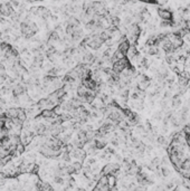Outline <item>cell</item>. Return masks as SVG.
Here are the masks:
<instances>
[{
	"label": "cell",
	"mask_w": 190,
	"mask_h": 191,
	"mask_svg": "<svg viewBox=\"0 0 190 191\" xmlns=\"http://www.w3.org/2000/svg\"><path fill=\"white\" fill-rule=\"evenodd\" d=\"M36 189L37 190H53V187L48 184L47 182H44V181H39L36 183Z\"/></svg>",
	"instance_id": "cell-13"
},
{
	"label": "cell",
	"mask_w": 190,
	"mask_h": 191,
	"mask_svg": "<svg viewBox=\"0 0 190 191\" xmlns=\"http://www.w3.org/2000/svg\"><path fill=\"white\" fill-rule=\"evenodd\" d=\"M156 11H158V15H159V17L161 18V19H165V20H172L173 19L172 12H171L170 10H168V9L159 7V8L156 9Z\"/></svg>",
	"instance_id": "cell-7"
},
{
	"label": "cell",
	"mask_w": 190,
	"mask_h": 191,
	"mask_svg": "<svg viewBox=\"0 0 190 191\" xmlns=\"http://www.w3.org/2000/svg\"><path fill=\"white\" fill-rule=\"evenodd\" d=\"M15 12L14 6L11 5V2H2L0 3V15L2 17H10L12 16Z\"/></svg>",
	"instance_id": "cell-4"
},
{
	"label": "cell",
	"mask_w": 190,
	"mask_h": 191,
	"mask_svg": "<svg viewBox=\"0 0 190 191\" xmlns=\"http://www.w3.org/2000/svg\"><path fill=\"white\" fill-rule=\"evenodd\" d=\"M148 54L150 56H159L160 55V48L158 47V45L149 46L148 47Z\"/></svg>",
	"instance_id": "cell-14"
},
{
	"label": "cell",
	"mask_w": 190,
	"mask_h": 191,
	"mask_svg": "<svg viewBox=\"0 0 190 191\" xmlns=\"http://www.w3.org/2000/svg\"><path fill=\"white\" fill-rule=\"evenodd\" d=\"M171 93L169 91H165L162 93V100H169V98H171Z\"/></svg>",
	"instance_id": "cell-23"
},
{
	"label": "cell",
	"mask_w": 190,
	"mask_h": 191,
	"mask_svg": "<svg viewBox=\"0 0 190 191\" xmlns=\"http://www.w3.org/2000/svg\"><path fill=\"white\" fill-rule=\"evenodd\" d=\"M11 5L14 6V7H18L19 6V2H18V0H10Z\"/></svg>",
	"instance_id": "cell-25"
},
{
	"label": "cell",
	"mask_w": 190,
	"mask_h": 191,
	"mask_svg": "<svg viewBox=\"0 0 190 191\" xmlns=\"http://www.w3.org/2000/svg\"><path fill=\"white\" fill-rule=\"evenodd\" d=\"M104 150H105V151L109 153V154H112V155H114L115 153H116V151H115V149H114V147H113V145H112V147H107V145H106V148Z\"/></svg>",
	"instance_id": "cell-22"
},
{
	"label": "cell",
	"mask_w": 190,
	"mask_h": 191,
	"mask_svg": "<svg viewBox=\"0 0 190 191\" xmlns=\"http://www.w3.org/2000/svg\"><path fill=\"white\" fill-rule=\"evenodd\" d=\"M54 182H55L56 184H59V186L64 184V183H65V178H64V175H55V177H54Z\"/></svg>",
	"instance_id": "cell-18"
},
{
	"label": "cell",
	"mask_w": 190,
	"mask_h": 191,
	"mask_svg": "<svg viewBox=\"0 0 190 191\" xmlns=\"http://www.w3.org/2000/svg\"><path fill=\"white\" fill-rule=\"evenodd\" d=\"M18 111H19V108H9L6 115L7 117H10V119H15V117L18 116Z\"/></svg>",
	"instance_id": "cell-16"
},
{
	"label": "cell",
	"mask_w": 190,
	"mask_h": 191,
	"mask_svg": "<svg viewBox=\"0 0 190 191\" xmlns=\"http://www.w3.org/2000/svg\"><path fill=\"white\" fill-rule=\"evenodd\" d=\"M42 116L44 119H53V117L56 116V112L52 111V110H44L42 112Z\"/></svg>",
	"instance_id": "cell-15"
},
{
	"label": "cell",
	"mask_w": 190,
	"mask_h": 191,
	"mask_svg": "<svg viewBox=\"0 0 190 191\" xmlns=\"http://www.w3.org/2000/svg\"><path fill=\"white\" fill-rule=\"evenodd\" d=\"M181 94L179 93V92H177L176 94H173L172 96H171V103H170V107L172 108H179L180 107V105H181Z\"/></svg>",
	"instance_id": "cell-8"
},
{
	"label": "cell",
	"mask_w": 190,
	"mask_h": 191,
	"mask_svg": "<svg viewBox=\"0 0 190 191\" xmlns=\"http://www.w3.org/2000/svg\"><path fill=\"white\" fill-rule=\"evenodd\" d=\"M59 72H61V68H58V67H52V68L49 69L47 72L48 75H52V76H57V75L59 74Z\"/></svg>",
	"instance_id": "cell-19"
},
{
	"label": "cell",
	"mask_w": 190,
	"mask_h": 191,
	"mask_svg": "<svg viewBox=\"0 0 190 191\" xmlns=\"http://www.w3.org/2000/svg\"><path fill=\"white\" fill-rule=\"evenodd\" d=\"M18 119L21 121L22 123L25 122V120H26V117H27V115H26V112L22 110V108H19V111H18Z\"/></svg>",
	"instance_id": "cell-20"
},
{
	"label": "cell",
	"mask_w": 190,
	"mask_h": 191,
	"mask_svg": "<svg viewBox=\"0 0 190 191\" xmlns=\"http://www.w3.org/2000/svg\"><path fill=\"white\" fill-rule=\"evenodd\" d=\"M121 164L119 162H113V163H107L103 166V169L101 170V173L102 175H115L117 171H120L121 170Z\"/></svg>",
	"instance_id": "cell-1"
},
{
	"label": "cell",
	"mask_w": 190,
	"mask_h": 191,
	"mask_svg": "<svg viewBox=\"0 0 190 191\" xmlns=\"http://www.w3.org/2000/svg\"><path fill=\"white\" fill-rule=\"evenodd\" d=\"M44 63V55L43 53L36 54L33 59V67H40Z\"/></svg>",
	"instance_id": "cell-10"
},
{
	"label": "cell",
	"mask_w": 190,
	"mask_h": 191,
	"mask_svg": "<svg viewBox=\"0 0 190 191\" xmlns=\"http://www.w3.org/2000/svg\"><path fill=\"white\" fill-rule=\"evenodd\" d=\"M31 12H34L37 16L42 17L43 19H48L49 17H52V12L50 10H48L47 8L45 7H35V8L31 9Z\"/></svg>",
	"instance_id": "cell-5"
},
{
	"label": "cell",
	"mask_w": 190,
	"mask_h": 191,
	"mask_svg": "<svg viewBox=\"0 0 190 191\" xmlns=\"http://www.w3.org/2000/svg\"><path fill=\"white\" fill-rule=\"evenodd\" d=\"M30 26H31V21L28 19L20 22V26H19L20 31H21V34L24 35V37H25L26 39H29V38H31V37H34L33 33H31Z\"/></svg>",
	"instance_id": "cell-2"
},
{
	"label": "cell",
	"mask_w": 190,
	"mask_h": 191,
	"mask_svg": "<svg viewBox=\"0 0 190 191\" xmlns=\"http://www.w3.org/2000/svg\"><path fill=\"white\" fill-rule=\"evenodd\" d=\"M156 143L159 144L160 147H163V148H168L169 147V141L167 140V138H165V135H162V134H160V135L156 136Z\"/></svg>",
	"instance_id": "cell-12"
},
{
	"label": "cell",
	"mask_w": 190,
	"mask_h": 191,
	"mask_svg": "<svg viewBox=\"0 0 190 191\" xmlns=\"http://www.w3.org/2000/svg\"><path fill=\"white\" fill-rule=\"evenodd\" d=\"M184 66H186V68H189L190 69V55L187 56V58H186V61H184Z\"/></svg>",
	"instance_id": "cell-24"
},
{
	"label": "cell",
	"mask_w": 190,
	"mask_h": 191,
	"mask_svg": "<svg viewBox=\"0 0 190 191\" xmlns=\"http://www.w3.org/2000/svg\"><path fill=\"white\" fill-rule=\"evenodd\" d=\"M160 173H161L162 178H168L170 175L171 171L167 166H161V168H160Z\"/></svg>",
	"instance_id": "cell-17"
},
{
	"label": "cell",
	"mask_w": 190,
	"mask_h": 191,
	"mask_svg": "<svg viewBox=\"0 0 190 191\" xmlns=\"http://www.w3.org/2000/svg\"><path fill=\"white\" fill-rule=\"evenodd\" d=\"M70 155H72V158L84 162L87 158V152L84 148H74L70 152Z\"/></svg>",
	"instance_id": "cell-3"
},
{
	"label": "cell",
	"mask_w": 190,
	"mask_h": 191,
	"mask_svg": "<svg viewBox=\"0 0 190 191\" xmlns=\"http://www.w3.org/2000/svg\"><path fill=\"white\" fill-rule=\"evenodd\" d=\"M34 129H35L36 134H38V135L45 136V135H47V134H49V126L46 125L45 123H37Z\"/></svg>",
	"instance_id": "cell-6"
},
{
	"label": "cell",
	"mask_w": 190,
	"mask_h": 191,
	"mask_svg": "<svg viewBox=\"0 0 190 191\" xmlns=\"http://www.w3.org/2000/svg\"><path fill=\"white\" fill-rule=\"evenodd\" d=\"M26 91H27V89H26V86L24 85V84H17V85H15V87L12 89V95H14V97H19L21 96V95H24L26 93Z\"/></svg>",
	"instance_id": "cell-9"
},
{
	"label": "cell",
	"mask_w": 190,
	"mask_h": 191,
	"mask_svg": "<svg viewBox=\"0 0 190 191\" xmlns=\"http://www.w3.org/2000/svg\"><path fill=\"white\" fill-rule=\"evenodd\" d=\"M153 119L156 120V121H162L163 119V111H156V113L153 114Z\"/></svg>",
	"instance_id": "cell-21"
},
{
	"label": "cell",
	"mask_w": 190,
	"mask_h": 191,
	"mask_svg": "<svg viewBox=\"0 0 190 191\" xmlns=\"http://www.w3.org/2000/svg\"><path fill=\"white\" fill-rule=\"evenodd\" d=\"M59 39H61V36L57 30H53L52 33L49 34L48 36V43L47 44H54V43H58Z\"/></svg>",
	"instance_id": "cell-11"
}]
</instances>
